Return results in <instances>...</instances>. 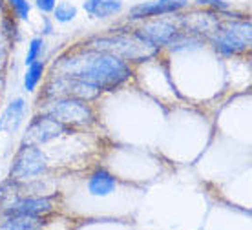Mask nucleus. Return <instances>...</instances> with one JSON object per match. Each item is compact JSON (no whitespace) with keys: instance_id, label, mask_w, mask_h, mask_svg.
Masks as SVG:
<instances>
[{"instance_id":"11","label":"nucleus","mask_w":252,"mask_h":230,"mask_svg":"<svg viewBox=\"0 0 252 230\" xmlns=\"http://www.w3.org/2000/svg\"><path fill=\"white\" fill-rule=\"evenodd\" d=\"M84 9L97 19H106L110 15L121 11V0H88L84 2Z\"/></svg>"},{"instance_id":"4","label":"nucleus","mask_w":252,"mask_h":230,"mask_svg":"<svg viewBox=\"0 0 252 230\" xmlns=\"http://www.w3.org/2000/svg\"><path fill=\"white\" fill-rule=\"evenodd\" d=\"M46 115L57 119L61 123H75V125H84L94 119L92 108L81 99H71V97H63V99L53 100L51 104L46 106Z\"/></svg>"},{"instance_id":"19","label":"nucleus","mask_w":252,"mask_h":230,"mask_svg":"<svg viewBox=\"0 0 252 230\" xmlns=\"http://www.w3.org/2000/svg\"><path fill=\"white\" fill-rule=\"evenodd\" d=\"M55 2H57V0H37V7L48 13L55 7Z\"/></svg>"},{"instance_id":"10","label":"nucleus","mask_w":252,"mask_h":230,"mask_svg":"<svg viewBox=\"0 0 252 230\" xmlns=\"http://www.w3.org/2000/svg\"><path fill=\"white\" fill-rule=\"evenodd\" d=\"M15 212L20 214H32V216H40L51 210V199L48 197H26L19 199L11 205Z\"/></svg>"},{"instance_id":"1","label":"nucleus","mask_w":252,"mask_h":230,"mask_svg":"<svg viewBox=\"0 0 252 230\" xmlns=\"http://www.w3.org/2000/svg\"><path fill=\"white\" fill-rule=\"evenodd\" d=\"M55 69H59L61 75L77 77L101 90L119 86L121 82H125L130 77V68L126 66L125 61L97 50L66 57Z\"/></svg>"},{"instance_id":"7","label":"nucleus","mask_w":252,"mask_h":230,"mask_svg":"<svg viewBox=\"0 0 252 230\" xmlns=\"http://www.w3.org/2000/svg\"><path fill=\"white\" fill-rule=\"evenodd\" d=\"M64 125L57 119L50 117V115H46V117H37L33 121L28 131H26L24 135V144H30V146H38V144H44L51 139H55L59 137L61 133H64Z\"/></svg>"},{"instance_id":"3","label":"nucleus","mask_w":252,"mask_h":230,"mask_svg":"<svg viewBox=\"0 0 252 230\" xmlns=\"http://www.w3.org/2000/svg\"><path fill=\"white\" fill-rule=\"evenodd\" d=\"M216 50L221 53H238L249 50L251 46V22H228L223 28L216 30L214 35Z\"/></svg>"},{"instance_id":"21","label":"nucleus","mask_w":252,"mask_h":230,"mask_svg":"<svg viewBox=\"0 0 252 230\" xmlns=\"http://www.w3.org/2000/svg\"><path fill=\"white\" fill-rule=\"evenodd\" d=\"M2 125H4V121H0V128H2Z\"/></svg>"},{"instance_id":"18","label":"nucleus","mask_w":252,"mask_h":230,"mask_svg":"<svg viewBox=\"0 0 252 230\" xmlns=\"http://www.w3.org/2000/svg\"><path fill=\"white\" fill-rule=\"evenodd\" d=\"M9 4H11V7L15 9V13L19 15L20 19H28V15H30V4L26 0H9Z\"/></svg>"},{"instance_id":"16","label":"nucleus","mask_w":252,"mask_h":230,"mask_svg":"<svg viewBox=\"0 0 252 230\" xmlns=\"http://www.w3.org/2000/svg\"><path fill=\"white\" fill-rule=\"evenodd\" d=\"M53 11H55V19L59 22H69L77 17V9L68 2H61L57 7H53Z\"/></svg>"},{"instance_id":"2","label":"nucleus","mask_w":252,"mask_h":230,"mask_svg":"<svg viewBox=\"0 0 252 230\" xmlns=\"http://www.w3.org/2000/svg\"><path fill=\"white\" fill-rule=\"evenodd\" d=\"M94 50L104 51L110 55L123 57V59H130V61H141L146 59L154 53V50H150V46L146 42H137L128 37H110V38H97L92 42Z\"/></svg>"},{"instance_id":"5","label":"nucleus","mask_w":252,"mask_h":230,"mask_svg":"<svg viewBox=\"0 0 252 230\" xmlns=\"http://www.w3.org/2000/svg\"><path fill=\"white\" fill-rule=\"evenodd\" d=\"M101 92V88L94 86L86 81H81L77 77L69 75H59L55 81L48 86V95H57V97H71V99L90 100L95 99Z\"/></svg>"},{"instance_id":"12","label":"nucleus","mask_w":252,"mask_h":230,"mask_svg":"<svg viewBox=\"0 0 252 230\" xmlns=\"http://www.w3.org/2000/svg\"><path fill=\"white\" fill-rule=\"evenodd\" d=\"M90 192L94 196H108L110 192H114L115 188V177L104 172V170H97L92 179H90Z\"/></svg>"},{"instance_id":"17","label":"nucleus","mask_w":252,"mask_h":230,"mask_svg":"<svg viewBox=\"0 0 252 230\" xmlns=\"http://www.w3.org/2000/svg\"><path fill=\"white\" fill-rule=\"evenodd\" d=\"M42 48H44V42H42V38H33L32 44H30V51H28V57H26V64L30 66L37 61L40 53H42Z\"/></svg>"},{"instance_id":"13","label":"nucleus","mask_w":252,"mask_h":230,"mask_svg":"<svg viewBox=\"0 0 252 230\" xmlns=\"http://www.w3.org/2000/svg\"><path fill=\"white\" fill-rule=\"evenodd\" d=\"M40 225H42V221H40L37 216H32V214H20V212H17V216L6 219L0 227H2V229L28 230V229H38Z\"/></svg>"},{"instance_id":"8","label":"nucleus","mask_w":252,"mask_h":230,"mask_svg":"<svg viewBox=\"0 0 252 230\" xmlns=\"http://www.w3.org/2000/svg\"><path fill=\"white\" fill-rule=\"evenodd\" d=\"M176 35V28L168 20H154L139 30L137 37L146 42L148 46H163V44L170 42Z\"/></svg>"},{"instance_id":"6","label":"nucleus","mask_w":252,"mask_h":230,"mask_svg":"<svg viewBox=\"0 0 252 230\" xmlns=\"http://www.w3.org/2000/svg\"><path fill=\"white\" fill-rule=\"evenodd\" d=\"M44 170L46 157L42 156V152L37 150V146L24 144L11 168V177H15V179H28V177L42 174Z\"/></svg>"},{"instance_id":"20","label":"nucleus","mask_w":252,"mask_h":230,"mask_svg":"<svg viewBox=\"0 0 252 230\" xmlns=\"http://www.w3.org/2000/svg\"><path fill=\"white\" fill-rule=\"evenodd\" d=\"M199 4H212L216 7H221V9H225L227 7V2H223V0H197Z\"/></svg>"},{"instance_id":"15","label":"nucleus","mask_w":252,"mask_h":230,"mask_svg":"<svg viewBox=\"0 0 252 230\" xmlns=\"http://www.w3.org/2000/svg\"><path fill=\"white\" fill-rule=\"evenodd\" d=\"M42 69H44V64L42 63H35L30 64V69H28V75H26V90L28 92H33L35 90V86H37L38 79H40V75H42Z\"/></svg>"},{"instance_id":"9","label":"nucleus","mask_w":252,"mask_h":230,"mask_svg":"<svg viewBox=\"0 0 252 230\" xmlns=\"http://www.w3.org/2000/svg\"><path fill=\"white\" fill-rule=\"evenodd\" d=\"M187 6L185 0H158L152 4H143L137 6L132 11L133 19H143V17H158V15H164V13L177 11L181 7Z\"/></svg>"},{"instance_id":"14","label":"nucleus","mask_w":252,"mask_h":230,"mask_svg":"<svg viewBox=\"0 0 252 230\" xmlns=\"http://www.w3.org/2000/svg\"><path fill=\"white\" fill-rule=\"evenodd\" d=\"M22 117H24V100L22 99H15L11 104L7 106L6 115H4V123L7 125L9 130H17L22 123Z\"/></svg>"}]
</instances>
